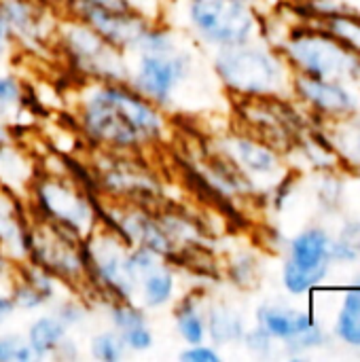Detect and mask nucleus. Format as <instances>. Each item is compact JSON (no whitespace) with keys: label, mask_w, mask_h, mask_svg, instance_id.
<instances>
[{"label":"nucleus","mask_w":360,"mask_h":362,"mask_svg":"<svg viewBox=\"0 0 360 362\" xmlns=\"http://www.w3.org/2000/svg\"><path fill=\"white\" fill-rule=\"evenodd\" d=\"M85 136L108 151H136L166 136V119L153 102L125 83H104L85 89L81 102Z\"/></svg>","instance_id":"f257e3e1"},{"label":"nucleus","mask_w":360,"mask_h":362,"mask_svg":"<svg viewBox=\"0 0 360 362\" xmlns=\"http://www.w3.org/2000/svg\"><path fill=\"white\" fill-rule=\"evenodd\" d=\"M212 64L223 85L242 95H267L280 91L284 85L280 59L248 42L216 49Z\"/></svg>","instance_id":"f03ea898"},{"label":"nucleus","mask_w":360,"mask_h":362,"mask_svg":"<svg viewBox=\"0 0 360 362\" xmlns=\"http://www.w3.org/2000/svg\"><path fill=\"white\" fill-rule=\"evenodd\" d=\"M185 19L195 38L221 49L250 42L257 17L244 0H185Z\"/></svg>","instance_id":"7ed1b4c3"},{"label":"nucleus","mask_w":360,"mask_h":362,"mask_svg":"<svg viewBox=\"0 0 360 362\" xmlns=\"http://www.w3.org/2000/svg\"><path fill=\"white\" fill-rule=\"evenodd\" d=\"M87 280L95 284L104 295L110 299L134 301L138 295V282L129 272L127 265V250L129 244L115 233L112 229L106 231H91L81 246Z\"/></svg>","instance_id":"20e7f679"},{"label":"nucleus","mask_w":360,"mask_h":362,"mask_svg":"<svg viewBox=\"0 0 360 362\" xmlns=\"http://www.w3.org/2000/svg\"><path fill=\"white\" fill-rule=\"evenodd\" d=\"M59 38L70 62L87 76L104 83H127L129 62L123 51L104 40L91 25L81 19L66 21Z\"/></svg>","instance_id":"39448f33"},{"label":"nucleus","mask_w":360,"mask_h":362,"mask_svg":"<svg viewBox=\"0 0 360 362\" xmlns=\"http://www.w3.org/2000/svg\"><path fill=\"white\" fill-rule=\"evenodd\" d=\"M134 66L129 64V87L155 106L172 104L174 93L193 76L195 59L191 51L176 47L172 51L136 53Z\"/></svg>","instance_id":"423d86ee"},{"label":"nucleus","mask_w":360,"mask_h":362,"mask_svg":"<svg viewBox=\"0 0 360 362\" xmlns=\"http://www.w3.org/2000/svg\"><path fill=\"white\" fill-rule=\"evenodd\" d=\"M34 204L45 221L59 225L79 240H85L95 227V208L89 197L74 189L68 180H34Z\"/></svg>","instance_id":"0eeeda50"},{"label":"nucleus","mask_w":360,"mask_h":362,"mask_svg":"<svg viewBox=\"0 0 360 362\" xmlns=\"http://www.w3.org/2000/svg\"><path fill=\"white\" fill-rule=\"evenodd\" d=\"M79 238L62 229L59 225L45 221L30 229V252L28 259L47 269L55 280L83 282L87 280L83 250L76 244Z\"/></svg>","instance_id":"6e6552de"},{"label":"nucleus","mask_w":360,"mask_h":362,"mask_svg":"<svg viewBox=\"0 0 360 362\" xmlns=\"http://www.w3.org/2000/svg\"><path fill=\"white\" fill-rule=\"evenodd\" d=\"M289 57L303 70V74L339 81L354 76L360 62L344 49L335 38L323 34H299L289 40Z\"/></svg>","instance_id":"1a4fd4ad"},{"label":"nucleus","mask_w":360,"mask_h":362,"mask_svg":"<svg viewBox=\"0 0 360 362\" xmlns=\"http://www.w3.org/2000/svg\"><path fill=\"white\" fill-rule=\"evenodd\" d=\"M331 238L323 229H308L291 242L282 282L289 293L303 295L320 284L331 265Z\"/></svg>","instance_id":"9d476101"},{"label":"nucleus","mask_w":360,"mask_h":362,"mask_svg":"<svg viewBox=\"0 0 360 362\" xmlns=\"http://www.w3.org/2000/svg\"><path fill=\"white\" fill-rule=\"evenodd\" d=\"M68 2H70L72 17L91 25L104 40L121 49L123 53L125 51L136 53L142 34L151 25V19H146L144 15L136 11H108V8L74 2V0H68Z\"/></svg>","instance_id":"9b49d317"},{"label":"nucleus","mask_w":360,"mask_h":362,"mask_svg":"<svg viewBox=\"0 0 360 362\" xmlns=\"http://www.w3.org/2000/svg\"><path fill=\"white\" fill-rule=\"evenodd\" d=\"M259 329H263L272 339H280L286 344L289 350L301 352L318 348L325 341L320 327L312 320V316L280 308V305H261L257 312Z\"/></svg>","instance_id":"f8f14e48"},{"label":"nucleus","mask_w":360,"mask_h":362,"mask_svg":"<svg viewBox=\"0 0 360 362\" xmlns=\"http://www.w3.org/2000/svg\"><path fill=\"white\" fill-rule=\"evenodd\" d=\"M98 178L106 191L112 195H127V197H157L159 187L157 180L151 178L138 163L129 161L123 155H104L98 165Z\"/></svg>","instance_id":"ddd939ff"},{"label":"nucleus","mask_w":360,"mask_h":362,"mask_svg":"<svg viewBox=\"0 0 360 362\" xmlns=\"http://www.w3.org/2000/svg\"><path fill=\"white\" fill-rule=\"evenodd\" d=\"M0 15L6 21L13 40L30 49H40L53 25L47 21V11L38 0H0Z\"/></svg>","instance_id":"4468645a"},{"label":"nucleus","mask_w":360,"mask_h":362,"mask_svg":"<svg viewBox=\"0 0 360 362\" xmlns=\"http://www.w3.org/2000/svg\"><path fill=\"white\" fill-rule=\"evenodd\" d=\"M55 278L42 269L38 263H25L21 267V276L19 280L13 284L11 297L17 305V310L21 312H32L38 310L47 303L53 301L55 297Z\"/></svg>","instance_id":"2eb2a0df"},{"label":"nucleus","mask_w":360,"mask_h":362,"mask_svg":"<svg viewBox=\"0 0 360 362\" xmlns=\"http://www.w3.org/2000/svg\"><path fill=\"white\" fill-rule=\"evenodd\" d=\"M0 248L15 261H28L30 229L21 218L19 204L0 187Z\"/></svg>","instance_id":"dca6fc26"},{"label":"nucleus","mask_w":360,"mask_h":362,"mask_svg":"<svg viewBox=\"0 0 360 362\" xmlns=\"http://www.w3.org/2000/svg\"><path fill=\"white\" fill-rule=\"evenodd\" d=\"M297 89L312 106L325 112H348L354 104L352 95L329 78L301 74L297 78Z\"/></svg>","instance_id":"f3484780"},{"label":"nucleus","mask_w":360,"mask_h":362,"mask_svg":"<svg viewBox=\"0 0 360 362\" xmlns=\"http://www.w3.org/2000/svg\"><path fill=\"white\" fill-rule=\"evenodd\" d=\"M176 293V276L174 272L166 265H157L149 274H144L138 282V295L142 301L144 310H159L166 308Z\"/></svg>","instance_id":"a211bd4d"},{"label":"nucleus","mask_w":360,"mask_h":362,"mask_svg":"<svg viewBox=\"0 0 360 362\" xmlns=\"http://www.w3.org/2000/svg\"><path fill=\"white\" fill-rule=\"evenodd\" d=\"M244 322L242 316L225 305V303H214L206 312V337L212 339L216 346H227V344H238L244 337Z\"/></svg>","instance_id":"6ab92c4d"},{"label":"nucleus","mask_w":360,"mask_h":362,"mask_svg":"<svg viewBox=\"0 0 360 362\" xmlns=\"http://www.w3.org/2000/svg\"><path fill=\"white\" fill-rule=\"evenodd\" d=\"M227 155L231 157V161H236L242 170L252 172V174H272L278 165L276 155L248 138H233L227 144Z\"/></svg>","instance_id":"aec40b11"},{"label":"nucleus","mask_w":360,"mask_h":362,"mask_svg":"<svg viewBox=\"0 0 360 362\" xmlns=\"http://www.w3.org/2000/svg\"><path fill=\"white\" fill-rule=\"evenodd\" d=\"M66 337H68V327L55 314H51V316H40L30 325L25 341L34 350L36 358H47L55 354V350Z\"/></svg>","instance_id":"412c9836"},{"label":"nucleus","mask_w":360,"mask_h":362,"mask_svg":"<svg viewBox=\"0 0 360 362\" xmlns=\"http://www.w3.org/2000/svg\"><path fill=\"white\" fill-rule=\"evenodd\" d=\"M174 322L180 339L187 346L204 344L206 341V314L199 310V303L195 297H185L174 308Z\"/></svg>","instance_id":"4be33fe9"},{"label":"nucleus","mask_w":360,"mask_h":362,"mask_svg":"<svg viewBox=\"0 0 360 362\" xmlns=\"http://www.w3.org/2000/svg\"><path fill=\"white\" fill-rule=\"evenodd\" d=\"M335 333L344 344L354 346V348L360 346V284L356 282L344 297Z\"/></svg>","instance_id":"5701e85b"},{"label":"nucleus","mask_w":360,"mask_h":362,"mask_svg":"<svg viewBox=\"0 0 360 362\" xmlns=\"http://www.w3.org/2000/svg\"><path fill=\"white\" fill-rule=\"evenodd\" d=\"M89 354L100 362H119L125 358L127 348L123 344V337L117 331H102L91 337Z\"/></svg>","instance_id":"b1692460"},{"label":"nucleus","mask_w":360,"mask_h":362,"mask_svg":"<svg viewBox=\"0 0 360 362\" xmlns=\"http://www.w3.org/2000/svg\"><path fill=\"white\" fill-rule=\"evenodd\" d=\"M108 318L117 333H123L136 325L146 322L144 308H138V305H134V301H123V299L108 301Z\"/></svg>","instance_id":"393cba45"},{"label":"nucleus","mask_w":360,"mask_h":362,"mask_svg":"<svg viewBox=\"0 0 360 362\" xmlns=\"http://www.w3.org/2000/svg\"><path fill=\"white\" fill-rule=\"evenodd\" d=\"M23 89L17 76L13 74H0V119H6L11 115H17L21 108Z\"/></svg>","instance_id":"a878e982"},{"label":"nucleus","mask_w":360,"mask_h":362,"mask_svg":"<svg viewBox=\"0 0 360 362\" xmlns=\"http://www.w3.org/2000/svg\"><path fill=\"white\" fill-rule=\"evenodd\" d=\"M30 178L28 172V163L23 157H17L11 148H4V144L0 146V180L4 185L11 182H23Z\"/></svg>","instance_id":"bb28decb"},{"label":"nucleus","mask_w":360,"mask_h":362,"mask_svg":"<svg viewBox=\"0 0 360 362\" xmlns=\"http://www.w3.org/2000/svg\"><path fill=\"white\" fill-rule=\"evenodd\" d=\"M38 361L28 341L19 335L0 337V362H32Z\"/></svg>","instance_id":"cd10ccee"},{"label":"nucleus","mask_w":360,"mask_h":362,"mask_svg":"<svg viewBox=\"0 0 360 362\" xmlns=\"http://www.w3.org/2000/svg\"><path fill=\"white\" fill-rule=\"evenodd\" d=\"M119 335L123 337V344H125V348L129 352L142 354V352H149L155 346V335H153L149 322L136 325V327H132V329H127V331H123Z\"/></svg>","instance_id":"c85d7f7f"},{"label":"nucleus","mask_w":360,"mask_h":362,"mask_svg":"<svg viewBox=\"0 0 360 362\" xmlns=\"http://www.w3.org/2000/svg\"><path fill=\"white\" fill-rule=\"evenodd\" d=\"M331 30L335 36L348 40L354 49L360 51V23L348 17H333L331 19Z\"/></svg>","instance_id":"c756f323"},{"label":"nucleus","mask_w":360,"mask_h":362,"mask_svg":"<svg viewBox=\"0 0 360 362\" xmlns=\"http://www.w3.org/2000/svg\"><path fill=\"white\" fill-rule=\"evenodd\" d=\"M178 361L182 362H221L223 356L216 352V348L212 346H206V344H193V346H187L180 354H178Z\"/></svg>","instance_id":"7c9ffc66"},{"label":"nucleus","mask_w":360,"mask_h":362,"mask_svg":"<svg viewBox=\"0 0 360 362\" xmlns=\"http://www.w3.org/2000/svg\"><path fill=\"white\" fill-rule=\"evenodd\" d=\"M55 316L66 325V327H74V325H81L85 318H87V310L83 305H79L76 301H64L57 305L55 310Z\"/></svg>","instance_id":"2f4dec72"},{"label":"nucleus","mask_w":360,"mask_h":362,"mask_svg":"<svg viewBox=\"0 0 360 362\" xmlns=\"http://www.w3.org/2000/svg\"><path fill=\"white\" fill-rule=\"evenodd\" d=\"M242 341L246 344V348L252 352V354H267L269 352V348H272V337L263 331V329H252V331H248V333H244V337H242Z\"/></svg>","instance_id":"473e14b6"},{"label":"nucleus","mask_w":360,"mask_h":362,"mask_svg":"<svg viewBox=\"0 0 360 362\" xmlns=\"http://www.w3.org/2000/svg\"><path fill=\"white\" fill-rule=\"evenodd\" d=\"M132 11L144 15L146 19H155L157 17V11H159V0H125Z\"/></svg>","instance_id":"72a5a7b5"},{"label":"nucleus","mask_w":360,"mask_h":362,"mask_svg":"<svg viewBox=\"0 0 360 362\" xmlns=\"http://www.w3.org/2000/svg\"><path fill=\"white\" fill-rule=\"evenodd\" d=\"M15 312H17V305H15L11 293H8V295H2V293H0V327L6 325V322L15 316Z\"/></svg>","instance_id":"f704fd0d"},{"label":"nucleus","mask_w":360,"mask_h":362,"mask_svg":"<svg viewBox=\"0 0 360 362\" xmlns=\"http://www.w3.org/2000/svg\"><path fill=\"white\" fill-rule=\"evenodd\" d=\"M11 45H13V36H11V30H8V25H6V21L2 19V15H0V59L8 53V49H11Z\"/></svg>","instance_id":"c9c22d12"},{"label":"nucleus","mask_w":360,"mask_h":362,"mask_svg":"<svg viewBox=\"0 0 360 362\" xmlns=\"http://www.w3.org/2000/svg\"><path fill=\"white\" fill-rule=\"evenodd\" d=\"M8 142V125L0 119V146Z\"/></svg>","instance_id":"e433bc0d"},{"label":"nucleus","mask_w":360,"mask_h":362,"mask_svg":"<svg viewBox=\"0 0 360 362\" xmlns=\"http://www.w3.org/2000/svg\"><path fill=\"white\" fill-rule=\"evenodd\" d=\"M244 2H248V4H250V0H244Z\"/></svg>","instance_id":"4c0bfd02"}]
</instances>
